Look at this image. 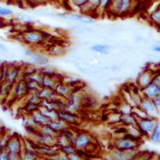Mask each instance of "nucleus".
<instances>
[{"instance_id":"6ab92c4d","label":"nucleus","mask_w":160,"mask_h":160,"mask_svg":"<svg viewBox=\"0 0 160 160\" xmlns=\"http://www.w3.org/2000/svg\"><path fill=\"white\" fill-rule=\"evenodd\" d=\"M30 58L31 62L33 64H36V65L46 66L49 62L48 58L38 53H33L32 55L30 57Z\"/></svg>"},{"instance_id":"0eeeda50","label":"nucleus","mask_w":160,"mask_h":160,"mask_svg":"<svg viewBox=\"0 0 160 160\" xmlns=\"http://www.w3.org/2000/svg\"><path fill=\"white\" fill-rule=\"evenodd\" d=\"M7 146V151L9 153L10 159L11 158H17L22 152V142L18 137L13 136L8 140Z\"/></svg>"},{"instance_id":"cd10ccee","label":"nucleus","mask_w":160,"mask_h":160,"mask_svg":"<svg viewBox=\"0 0 160 160\" xmlns=\"http://www.w3.org/2000/svg\"><path fill=\"white\" fill-rule=\"evenodd\" d=\"M60 151L63 152L64 154H66V155L68 156V157L77 152V150H76L75 146H74L72 144H68V145H66V146H64V147L60 148Z\"/></svg>"},{"instance_id":"e433bc0d","label":"nucleus","mask_w":160,"mask_h":160,"mask_svg":"<svg viewBox=\"0 0 160 160\" xmlns=\"http://www.w3.org/2000/svg\"><path fill=\"white\" fill-rule=\"evenodd\" d=\"M24 53H25V55L28 56V57H29V58H30V57L32 55V54L34 53V52H33L31 49H29V48H26V49L25 50Z\"/></svg>"},{"instance_id":"412c9836","label":"nucleus","mask_w":160,"mask_h":160,"mask_svg":"<svg viewBox=\"0 0 160 160\" xmlns=\"http://www.w3.org/2000/svg\"><path fill=\"white\" fill-rule=\"evenodd\" d=\"M134 152H126V151H122L119 150H117L115 148L114 151H112V157L114 159L118 160L122 159H130L132 157V154Z\"/></svg>"},{"instance_id":"4468645a","label":"nucleus","mask_w":160,"mask_h":160,"mask_svg":"<svg viewBox=\"0 0 160 160\" xmlns=\"http://www.w3.org/2000/svg\"><path fill=\"white\" fill-rule=\"evenodd\" d=\"M32 120L35 125H38L40 127H40L47 125L50 122V121L40 112L39 109L38 110L34 111V112L32 113Z\"/></svg>"},{"instance_id":"c85d7f7f","label":"nucleus","mask_w":160,"mask_h":160,"mask_svg":"<svg viewBox=\"0 0 160 160\" xmlns=\"http://www.w3.org/2000/svg\"><path fill=\"white\" fill-rule=\"evenodd\" d=\"M133 111V107L130 106L128 103H124V105H122L120 107L118 112L121 113L122 115H126V114H131Z\"/></svg>"},{"instance_id":"aec40b11","label":"nucleus","mask_w":160,"mask_h":160,"mask_svg":"<svg viewBox=\"0 0 160 160\" xmlns=\"http://www.w3.org/2000/svg\"><path fill=\"white\" fill-rule=\"evenodd\" d=\"M28 92V89L27 88L26 83L24 80L19 81L17 83L16 88H15V95L17 98H22Z\"/></svg>"},{"instance_id":"39448f33","label":"nucleus","mask_w":160,"mask_h":160,"mask_svg":"<svg viewBox=\"0 0 160 160\" xmlns=\"http://www.w3.org/2000/svg\"><path fill=\"white\" fill-rule=\"evenodd\" d=\"M92 137L87 132H81L76 135L73 145L78 151H85L92 144Z\"/></svg>"},{"instance_id":"f8f14e48","label":"nucleus","mask_w":160,"mask_h":160,"mask_svg":"<svg viewBox=\"0 0 160 160\" xmlns=\"http://www.w3.org/2000/svg\"><path fill=\"white\" fill-rule=\"evenodd\" d=\"M141 90L143 97L149 99H153L160 95V87L153 83V82Z\"/></svg>"},{"instance_id":"f03ea898","label":"nucleus","mask_w":160,"mask_h":160,"mask_svg":"<svg viewBox=\"0 0 160 160\" xmlns=\"http://www.w3.org/2000/svg\"><path fill=\"white\" fill-rule=\"evenodd\" d=\"M139 141L132 138L128 135L124 136L116 140L115 148L122 151L135 152L139 147Z\"/></svg>"},{"instance_id":"4be33fe9","label":"nucleus","mask_w":160,"mask_h":160,"mask_svg":"<svg viewBox=\"0 0 160 160\" xmlns=\"http://www.w3.org/2000/svg\"><path fill=\"white\" fill-rule=\"evenodd\" d=\"M150 141L154 144L160 143V122L157 120L155 128L152 131L151 136L148 138Z\"/></svg>"},{"instance_id":"bb28decb","label":"nucleus","mask_w":160,"mask_h":160,"mask_svg":"<svg viewBox=\"0 0 160 160\" xmlns=\"http://www.w3.org/2000/svg\"><path fill=\"white\" fill-rule=\"evenodd\" d=\"M151 19L154 24L160 25V7L157 8L151 13Z\"/></svg>"},{"instance_id":"1a4fd4ad","label":"nucleus","mask_w":160,"mask_h":160,"mask_svg":"<svg viewBox=\"0 0 160 160\" xmlns=\"http://www.w3.org/2000/svg\"><path fill=\"white\" fill-rule=\"evenodd\" d=\"M154 75L155 74L149 69L142 72L140 74V75L138 76L137 80V84L138 88L140 89H142L144 87H147V86L151 84L152 82H153Z\"/></svg>"},{"instance_id":"4c0bfd02","label":"nucleus","mask_w":160,"mask_h":160,"mask_svg":"<svg viewBox=\"0 0 160 160\" xmlns=\"http://www.w3.org/2000/svg\"><path fill=\"white\" fill-rule=\"evenodd\" d=\"M6 50V47L2 43L0 42V51H5Z\"/></svg>"},{"instance_id":"b1692460","label":"nucleus","mask_w":160,"mask_h":160,"mask_svg":"<svg viewBox=\"0 0 160 160\" xmlns=\"http://www.w3.org/2000/svg\"><path fill=\"white\" fill-rule=\"evenodd\" d=\"M112 0H98V8L97 14H104L108 12Z\"/></svg>"},{"instance_id":"ea45409f","label":"nucleus","mask_w":160,"mask_h":160,"mask_svg":"<svg viewBox=\"0 0 160 160\" xmlns=\"http://www.w3.org/2000/svg\"><path fill=\"white\" fill-rule=\"evenodd\" d=\"M0 64H1V61H0Z\"/></svg>"},{"instance_id":"20e7f679","label":"nucleus","mask_w":160,"mask_h":160,"mask_svg":"<svg viewBox=\"0 0 160 160\" xmlns=\"http://www.w3.org/2000/svg\"><path fill=\"white\" fill-rule=\"evenodd\" d=\"M157 118L147 117L138 121L137 127L142 136L149 138L157 124Z\"/></svg>"},{"instance_id":"ddd939ff","label":"nucleus","mask_w":160,"mask_h":160,"mask_svg":"<svg viewBox=\"0 0 160 160\" xmlns=\"http://www.w3.org/2000/svg\"><path fill=\"white\" fill-rule=\"evenodd\" d=\"M58 118L65 122L66 124H72L77 123L78 116L75 112H70L68 110H61L58 111Z\"/></svg>"},{"instance_id":"473e14b6","label":"nucleus","mask_w":160,"mask_h":160,"mask_svg":"<svg viewBox=\"0 0 160 160\" xmlns=\"http://www.w3.org/2000/svg\"><path fill=\"white\" fill-rule=\"evenodd\" d=\"M152 101H153V102L154 103V104H155L156 107H157V110L159 111V112H160V95L152 99Z\"/></svg>"},{"instance_id":"a878e982","label":"nucleus","mask_w":160,"mask_h":160,"mask_svg":"<svg viewBox=\"0 0 160 160\" xmlns=\"http://www.w3.org/2000/svg\"><path fill=\"white\" fill-rule=\"evenodd\" d=\"M17 19L19 22L22 23V24L24 25L30 24V23L33 21V19L32 17L22 13H19L17 15Z\"/></svg>"},{"instance_id":"7ed1b4c3","label":"nucleus","mask_w":160,"mask_h":160,"mask_svg":"<svg viewBox=\"0 0 160 160\" xmlns=\"http://www.w3.org/2000/svg\"><path fill=\"white\" fill-rule=\"evenodd\" d=\"M46 34L39 30H27L22 34V40L30 45H40L46 40Z\"/></svg>"},{"instance_id":"dca6fc26","label":"nucleus","mask_w":160,"mask_h":160,"mask_svg":"<svg viewBox=\"0 0 160 160\" xmlns=\"http://www.w3.org/2000/svg\"><path fill=\"white\" fill-rule=\"evenodd\" d=\"M19 75V69L15 66H12L11 68H7L6 75H5V82L10 83V84H13L18 78Z\"/></svg>"},{"instance_id":"c756f323","label":"nucleus","mask_w":160,"mask_h":160,"mask_svg":"<svg viewBox=\"0 0 160 160\" xmlns=\"http://www.w3.org/2000/svg\"><path fill=\"white\" fill-rule=\"evenodd\" d=\"M13 15V11L9 8L0 5V17H9Z\"/></svg>"},{"instance_id":"423d86ee","label":"nucleus","mask_w":160,"mask_h":160,"mask_svg":"<svg viewBox=\"0 0 160 160\" xmlns=\"http://www.w3.org/2000/svg\"><path fill=\"white\" fill-rule=\"evenodd\" d=\"M60 17L64 19H68V20L75 21L83 23V24H92L95 22L94 17L89 16V15L83 14L81 13H73V12H68L63 13L59 15Z\"/></svg>"},{"instance_id":"9d476101","label":"nucleus","mask_w":160,"mask_h":160,"mask_svg":"<svg viewBox=\"0 0 160 160\" xmlns=\"http://www.w3.org/2000/svg\"><path fill=\"white\" fill-rule=\"evenodd\" d=\"M54 89L58 97L66 99L74 92V89L72 86L68 84V83H60V82H58V84L56 85Z\"/></svg>"},{"instance_id":"f3484780","label":"nucleus","mask_w":160,"mask_h":160,"mask_svg":"<svg viewBox=\"0 0 160 160\" xmlns=\"http://www.w3.org/2000/svg\"><path fill=\"white\" fill-rule=\"evenodd\" d=\"M54 132H56L57 133H60L63 129H65L69 126V124H66L65 122H63V120H61L60 118H57L55 120L50 121L49 123L48 124Z\"/></svg>"},{"instance_id":"c9c22d12","label":"nucleus","mask_w":160,"mask_h":160,"mask_svg":"<svg viewBox=\"0 0 160 160\" xmlns=\"http://www.w3.org/2000/svg\"><path fill=\"white\" fill-rule=\"evenodd\" d=\"M152 50L155 52H158V53H160V45L159 44H157V45H153L152 46Z\"/></svg>"},{"instance_id":"a211bd4d","label":"nucleus","mask_w":160,"mask_h":160,"mask_svg":"<svg viewBox=\"0 0 160 160\" xmlns=\"http://www.w3.org/2000/svg\"><path fill=\"white\" fill-rule=\"evenodd\" d=\"M137 118L132 113L131 114L121 115V122L123 125L125 127L128 126H136L138 123Z\"/></svg>"},{"instance_id":"72a5a7b5","label":"nucleus","mask_w":160,"mask_h":160,"mask_svg":"<svg viewBox=\"0 0 160 160\" xmlns=\"http://www.w3.org/2000/svg\"><path fill=\"white\" fill-rule=\"evenodd\" d=\"M153 83H155L156 85H157L159 87H160V72L159 73L155 74V75H154Z\"/></svg>"},{"instance_id":"9b49d317","label":"nucleus","mask_w":160,"mask_h":160,"mask_svg":"<svg viewBox=\"0 0 160 160\" xmlns=\"http://www.w3.org/2000/svg\"><path fill=\"white\" fill-rule=\"evenodd\" d=\"M37 93L41 101H58L60 98L56 94L54 89L41 87Z\"/></svg>"},{"instance_id":"2eb2a0df","label":"nucleus","mask_w":160,"mask_h":160,"mask_svg":"<svg viewBox=\"0 0 160 160\" xmlns=\"http://www.w3.org/2000/svg\"><path fill=\"white\" fill-rule=\"evenodd\" d=\"M58 83V81H57V80L55 78V75H43V74H42V78H41L40 80L41 87L54 89V87H56Z\"/></svg>"},{"instance_id":"6e6552de","label":"nucleus","mask_w":160,"mask_h":160,"mask_svg":"<svg viewBox=\"0 0 160 160\" xmlns=\"http://www.w3.org/2000/svg\"><path fill=\"white\" fill-rule=\"evenodd\" d=\"M139 107L148 116L151 117V118H157L159 113L152 99L147 98L144 97L142 98L141 103H140Z\"/></svg>"},{"instance_id":"2f4dec72","label":"nucleus","mask_w":160,"mask_h":160,"mask_svg":"<svg viewBox=\"0 0 160 160\" xmlns=\"http://www.w3.org/2000/svg\"><path fill=\"white\" fill-rule=\"evenodd\" d=\"M10 159V155L8 151H1L0 152V159L1 160H6Z\"/></svg>"},{"instance_id":"f704fd0d","label":"nucleus","mask_w":160,"mask_h":160,"mask_svg":"<svg viewBox=\"0 0 160 160\" xmlns=\"http://www.w3.org/2000/svg\"><path fill=\"white\" fill-rule=\"evenodd\" d=\"M13 2H15L17 5H22V6H25V5H29L28 0H13ZM30 6V5H29Z\"/></svg>"},{"instance_id":"5701e85b","label":"nucleus","mask_w":160,"mask_h":160,"mask_svg":"<svg viewBox=\"0 0 160 160\" xmlns=\"http://www.w3.org/2000/svg\"><path fill=\"white\" fill-rule=\"evenodd\" d=\"M110 46H109V45L107 44L99 43L92 45L89 48H90V50L92 51V52H97V53L107 54L109 53V51H110Z\"/></svg>"},{"instance_id":"7c9ffc66","label":"nucleus","mask_w":160,"mask_h":160,"mask_svg":"<svg viewBox=\"0 0 160 160\" xmlns=\"http://www.w3.org/2000/svg\"><path fill=\"white\" fill-rule=\"evenodd\" d=\"M50 0H28V3L30 6H38V5H45L49 2Z\"/></svg>"},{"instance_id":"f257e3e1","label":"nucleus","mask_w":160,"mask_h":160,"mask_svg":"<svg viewBox=\"0 0 160 160\" xmlns=\"http://www.w3.org/2000/svg\"><path fill=\"white\" fill-rule=\"evenodd\" d=\"M134 0H112L108 13L115 17H125L132 11Z\"/></svg>"},{"instance_id":"58836bf2","label":"nucleus","mask_w":160,"mask_h":160,"mask_svg":"<svg viewBox=\"0 0 160 160\" xmlns=\"http://www.w3.org/2000/svg\"><path fill=\"white\" fill-rule=\"evenodd\" d=\"M2 26V19H0V28H1Z\"/></svg>"},{"instance_id":"393cba45","label":"nucleus","mask_w":160,"mask_h":160,"mask_svg":"<svg viewBox=\"0 0 160 160\" xmlns=\"http://www.w3.org/2000/svg\"><path fill=\"white\" fill-rule=\"evenodd\" d=\"M69 6L73 10H78L80 11L82 8L88 2L89 0H66Z\"/></svg>"}]
</instances>
